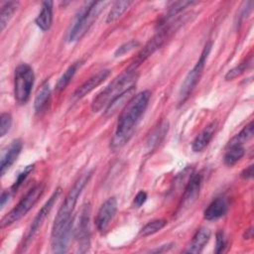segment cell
Wrapping results in <instances>:
<instances>
[{
    "mask_svg": "<svg viewBox=\"0 0 254 254\" xmlns=\"http://www.w3.org/2000/svg\"><path fill=\"white\" fill-rule=\"evenodd\" d=\"M151 92L146 89L135 94L124 106L110 140V148L112 150L121 149L132 138L135 128L149 104Z\"/></svg>",
    "mask_w": 254,
    "mask_h": 254,
    "instance_id": "1",
    "label": "cell"
},
{
    "mask_svg": "<svg viewBox=\"0 0 254 254\" xmlns=\"http://www.w3.org/2000/svg\"><path fill=\"white\" fill-rule=\"evenodd\" d=\"M92 174H93L92 170L86 171L83 174H81L80 177L75 181L71 189L68 190L55 217L54 224L52 227V232H58L64 229L72 228V222H73L72 214H73L75 204L83 189L91 179Z\"/></svg>",
    "mask_w": 254,
    "mask_h": 254,
    "instance_id": "2",
    "label": "cell"
},
{
    "mask_svg": "<svg viewBox=\"0 0 254 254\" xmlns=\"http://www.w3.org/2000/svg\"><path fill=\"white\" fill-rule=\"evenodd\" d=\"M138 77L139 74L137 70L126 68L122 73L117 75L100 93L97 94L91 103V110L93 112H98L103 107H106L115 97L134 87Z\"/></svg>",
    "mask_w": 254,
    "mask_h": 254,
    "instance_id": "3",
    "label": "cell"
},
{
    "mask_svg": "<svg viewBox=\"0 0 254 254\" xmlns=\"http://www.w3.org/2000/svg\"><path fill=\"white\" fill-rule=\"evenodd\" d=\"M108 4L109 1L85 2L78 11V14L76 15L75 20L68 32V42H77L83 38Z\"/></svg>",
    "mask_w": 254,
    "mask_h": 254,
    "instance_id": "4",
    "label": "cell"
},
{
    "mask_svg": "<svg viewBox=\"0 0 254 254\" xmlns=\"http://www.w3.org/2000/svg\"><path fill=\"white\" fill-rule=\"evenodd\" d=\"M44 190H45V184L39 183L35 185L21 198V200L16 204V206L13 207L1 219V227L4 228L8 225H11L14 222H17L18 220H20L23 216H25L32 209V207L37 203L39 198L42 196Z\"/></svg>",
    "mask_w": 254,
    "mask_h": 254,
    "instance_id": "5",
    "label": "cell"
},
{
    "mask_svg": "<svg viewBox=\"0 0 254 254\" xmlns=\"http://www.w3.org/2000/svg\"><path fill=\"white\" fill-rule=\"evenodd\" d=\"M211 46H212L211 42H207L205 44V46L199 56V59L197 60V62L193 65V67L186 75V77L181 85L180 91H179V103L180 104H184V102L189 98V96L191 94V92L195 88L196 84L198 83V81L201 77L206 60L210 53Z\"/></svg>",
    "mask_w": 254,
    "mask_h": 254,
    "instance_id": "6",
    "label": "cell"
},
{
    "mask_svg": "<svg viewBox=\"0 0 254 254\" xmlns=\"http://www.w3.org/2000/svg\"><path fill=\"white\" fill-rule=\"evenodd\" d=\"M35 82V73L28 64H20L14 72V96L19 104H26L30 99Z\"/></svg>",
    "mask_w": 254,
    "mask_h": 254,
    "instance_id": "7",
    "label": "cell"
},
{
    "mask_svg": "<svg viewBox=\"0 0 254 254\" xmlns=\"http://www.w3.org/2000/svg\"><path fill=\"white\" fill-rule=\"evenodd\" d=\"M90 213L91 207L89 203H85L80 211L77 225L75 228V238L78 243V252L84 253L88 250L90 245Z\"/></svg>",
    "mask_w": 254,
    "mask_h": 254,
    "instance_id": "8",
    "label": "cell"
},
{
    "mask_svg": "<svg viewBox=\"0 0 254 254\" xmlns=\"http://www.w3.org/2000/svg\"><path fill=\"white\" fill-rule=\"evenodd\" d=\"M61 193H62V189L61 188L56 189L55 191L49 197V199L45 202V204L38 211V213L34 217L32 223H31V225H30V227L28 229V233H27L26 238H25V245H28L30 243V241L33 239V237L35 236V234L38 232V230L42 226L43 222L45 221V219L47 218V216L51 212L54 204L56 203V201L60 197Z\"/></svg>",
    "mask_w": 254,
    "mask_h": 254,
    "instance_id": "9",
    "label": "cell"
},
{
    "mask_svg": "<svg viewBox=\"0 0 254 254\" xmlns=\"http://www.w3.org/2000/svg\"><path fill=\"white\" fill-rule=\"evenodd\" d=\"M201 181H202V177L200 174H191L184 190V192L179 204L178 211L180 213H183L194 203V201L196 200L199 194Z\"/></svg>",
    "mask_w": 254,
    "mask_h": 254,
    "instance_id": "10",
    "label": "cell"
},
{
    "mask_svg": "<svg viewBox=\"0 0 254 254\" xmlns=\"http://www.w3.org/2000/svg\"><path fill=\"white\" fill-rule=\"evenodd\" d=\"M118 202L115 196H111L107 198L99 207L96 217H95V225L99 232L103 233L107 229L109 223L113 219L117 211Z\"/></svg>",
    "mask_w": 254,
    "mask_h": 254,
    "instance_id": "11",
    "label": "cell"
},
{
    "mask_svg": "<svg viewBox=\"0 0 254 254\" xmlns=\"http://www.w3.org/2000/svg\"><path fill=\"white\" fill-rule=\"evenodd\" d=\"M169 121L166 119H162L157 123V125L154 126L145 141L144 149L147 153H152L160 146L169 131Z\"/></svg>",
    "mask_w": 254,
    "mask_h": 254,
    "instance_id": "12",
    "label": "cell"
},
{
    "mask_svg": "<svg viewBox=\"0 0 254 254\" xmlns=\"http://www.w3.org/2000/svg\"><path fill=\"white\" fill-rule=\"evenodd\" d=\"M23 148V142L21 139H14L9 146L2 152L0 161V174L4 176L5 173L11 168V166L18 159Z\"/></svg>",
    "mask_w": 254,
    "mask_h": 254,
    "instance_id": "13",
    "label": "cell"
},
{
    "mask_svg": "<svg viewBox=\"0 0 254 254\" xmlns=\"http://www.w3.org/2000/svg\"><path fill=\"white\" fill-rule=\"evenodd\" d=\"M110 74V69L103 68L93 75H91L88 79H86L81 85H79L73 92L74 98H82L89 92H91L95 87H97L99 84H101Z\"/></svg>",
    "mask_w": 254,
    "mask_h": 254,
    "instance_id": "14",
    "label": "cell"
},
{
    "mask_svg": "<svg viewBox=\"0 0 254 254\" xmlns=\"http://www.w3.org/2000/svg\"><path fill=\"white\" fill-rule=\"evenodd\" d=\"M211 232L207 227H200L196 230L191 240L184 250L185 253H200L209 241Z\"/></svg>",
    "mask_w": 254,
    "mask_h": 254,
    "instance_id": "15",
    "label": "cell"
},
{
    "mask_svg": "<svg viewBox=\"0 0 254 254\" xmlns=\"http://www.w3.org/2000/svg\"><path fill=\"white\" fill-rule=\"evenodd\" d=\"M228 210V201L223 196L215 197L204 209L203 217L206 220H215L226 214Z\"/></svg>",
    "mask_w": 254,
    "mask_h": 254,
    "instance_id": "16",
    "label": "cell"
},
{
    "mask_svg": "<svg viewBox=\"0 0 254 254\" xmlns=\"http://www.w3.org/2000/svg\"><path fill=\"white\" fill-rule=\"evenodd\" d=\"M135 86L124 91L117 97H115L106 107L104 110V117L109 118L113 116L118 110L123 109L124 106L130 101V99L135 95Z\"/></svg>",
    "mask_w": 254,
    "mask_h": 254,
    "instance_id": "17",
    "label": "cell"
},
{
    "mask_svg": "<svg viewBox=\"0 0 254 254\" xmlns=\"http://www.w3.org/2000/svg\"><path fill=\"white\" fill-rule=\"evenodd\" d=\"M216 129V122H211L207 126L204 127V129L196 135V137L193 139L191 143L192 151L194 152H200L202 151L211 141L213 134Z\"/></svg>",
    "mask_w": 254,
    "mask_h": 254,
    "instance_id": "18",
    "label": "cell"
},
{
    "mask_svg": "<svg viewBox=\"0 0 254 254\" xmlns=\"http://www.w3.org/2000/svg\"><path fill=\"white\" fill-rule=\"evenodd\" d=\"M53 5L52 1H44L42 9L35 20L36 25L44 32L48 31L53 24Z\"/></svg>",
    "mask_w": 254,
    "mask_h": 254,
    "instance_id": "19",
    "label": "cell"
},
{
    "mask_svg": "<svg viewBox=\"0 0 254 254\" xmlns=\"http://www.w3.org/2000/svg\"><path fill=\"white\" fill-rule=\"evenodd\" d=\"M51 98V86L48 80L44 81L40 88L37 90L35 100H34V107L36 112L40 113L44 111L50 101Z\"/></svg>",
    "mask_w": 254,
    "mask_h": 254,
    "instance_id": "20",
    "label": "cell"
},
{
    "mask_svg": "<svg viewBox=\"0 0 254 254\" xmlns=\"http://www.w3.org/2000/svg\"><path fill=\"white\" fill-rule=\"evenodd\" d=\"M244 154H245L244 145L227 143L226 150L223 157L224 164L228 167H232L244 156Z\"/></svg>",
    "mask_w": 254,
    "mask_h": 254,
    "instance_id": "21",
    "label": "cell"
},
{
    "mask_svg": "<svg viewBox=\"0 0 254 254\" xmlns=\"http://www.w3.org/2000/svg\"><path fill=\"white\" fill-rule=\"evenodd\" d=\"M19 6V3L16 1H8L5 2L1 6V11H0V27L1 31L5 29V27L8 25L9 21L13 17L14 13L17 11V8Z\"/></svg>",
    "mask_w": 254,
    "mask_h": 254,
    "instance_id": "22",
    "label": "cell"
},
{
    "mask_svg": "<svg viewBox=\"0 0 254 254\" xmlns=\"http://www.w3.org/2000/svg\"><path fill=\"white\" fill-rule=\"evenodd\" d=\"M133 4V1H116L113 3L109 13L106 17V23H112L120 18L123 13Z\"/></svg>",
    "mask_w": 254,
    "mask_h": 254,
    "instance_id": "23",
    "label": "cell"
},
{
    "mask_svg": "<svg viewBox=\"0 0 254 254\" xmlns=\"http://www.w3.org/2000/svg\"><path fill=\"white\" fill-rule=\"evenodd\" d=\"M80 65V62H76V63H73L72 64H70L66 69L65 71L60 76V78L58 79L57 83H56V89L58 91H61L63 89H64L68 83L70 82V80L72 79L73 75L75 74L78 66Z\"/></svg>",
    "mask_w": 254,
    "mask_h": 254,
    "instance_id": "24",
    "label": "cell"
},
{
    "mask_svg": "<svg viewBox=\"0 0 254 254\" xmlns=\"http://www.w3.org/2000/svg\"><path fill=\"white\" fill-rule=\"evenodd\" d=\"M252 64H253V56H249L247 59H245L243 62H241L240 64H238L236 66L232 67L225 73V75H224L225 80H232V79L238 77L245 70L250 68L252 66Z\"/></svg>",
    "mask_w": 254,
    "mask_h": 254,
    "instance_id": "25",
    "label": "cell"
},
{
    "mask_svg": "<svg viewBox=\"0 0 254 254\" xmlns=\"http://www.w3.org/2000/svg\"><path fill=\"white\" fill-rule=\"evenodd\" d=\"M254 134V126L253 122L250 121L246 126H244L239 133H237L234 137L230 139L228 143L231 144H239V145H244L248 140H250L253 137Z\"/></svg>",
    "mask_w": 254,
    "mask_h": 254,
    "instance_id": "26",
    "label": "cell"
},
{
    "mask_svg": "<svg viewBox=\"0 0 254 254\" xmlns=\"http://www.w3.org/2000/svg\"><path fill=\"white\" fill-rule=\"evenodd\" d=\"M167 225V220L166 219H154L152 221H149L146 225H144L140 231L141 236H149L152 235L161 229H163Z\"/></svg>",
    "mask_w": 254,
    "mask_h": 254,
    "instance_id": "27",
    "label": "cell"
},
{
    "mask_svg": "<svg viewBox=\"0 0 254 254\" xmlns=\"http://www.w3.org/2000/svg\"><path fill=\"white\" fill-rule=\"evenodd\" d=\"M34 167L35 165H29V166H26L17 176L14 184L12 185V187L10 188L11 191L14 193L15 191H17V190L22 186V184L24 183V181L27 179V177L32 173V171L34 170Z\"/></svg>",
    "mask_w": 254,
    "mask_h": 254,
    "instance_id": "28",
    "label": "cell"
},
{
    "mask_svg": "<svg viewBox=\"0 0 254 254\" xmlns=\"http://www.w3.org/2000/svg\"><path fill=\"white\" fill-rule=\"evenodd\" d=\"M12 115L9 112H3L0 116V136L3 137L8 133L12 126Z\"/></svg>",
    "mask_w": 254,
    "mask_h": 254,
    "instance_id": "29",
    "label": "cell"
},
{
    "mask_svg": "<svg viewBox=\"0 0 254 254\" xmlns=\"http://www.w3.org/2000/svg\"><path fill=\"white\" fill-rule=\"evenodd\" d=\"M139 45H140V43H139L137 40H130V41H128V42L122 44L121 46H119V47L116 49V51L114 52V56H115L116 58L121 57V56H123V55L129 53V52L132 51L133 49L139 47Z\"/></svg>",
    "mask_w": 254,
    "mask_h": 254,
    "instance_id": "30",
    "label": "cell"
},
{
    "mask_svg": "<svg viewBox=\"0 0 254 254\" xmlns=\"http://www.w3.org/2000/svg\"><path fill=\"white\" fill-rule=\"evenodd\" d=\"M227 246V239L225 236V233L222 230H219L216 232V238H215V249L214 252L216 254L224 252L225 248Z\"/></svg>",
    "mask_w": 254,
    "mask_h": 254,
    "instance_id": "31",
    "label": "cell"
},
{
    "mask_svg": "<svg viewBox=\"0 0 254 254\" xmlns=\"http://www.w3.org/2000/svg\"><path fill=\"white\" fill-rule=\"evenodd\" d=\"M147 200V193L144 190H140L134 197L133 200V204L135 207H140L141 205H143L145 203V201Z\"/></svg>",
    "mask_w": 254,
    "mask_h": 254,
    "instance_id": "32",
    "label": "cell"
},
{
    "mask_svg": "<svg viewBox=\"0 0 254 254\" xmlns=\"http://www.w3.org/2000/svg\"><path fill=\"white\" fill-rule=\"evenodd\" d=\"M13 194V192L11 191V190H3L1 193V197H0V204H1V208L4 207V205L6 204V202H8L9 198L11 197V195Z\"/></svg>",
    "mask_w": 254,
    "mask_h": 254,
    "instance_id": "33",
    "label": "cell"
},
{
    "mask_svg": "<svg viewBox=\"0 0 254 254\" xmlns=\"http://www.w3.org/2000/svg\"><path fill=\"white\" fill-rule=\"evenodd\" d=\"M253 177V165H249L241 172V178L244 180L252 179Z\"/></svg>",
    "mask_w": 254,
    "mask_h": 254,
    "instance_id": "34",
    "label": "cell"
},
{
    "mask_svg": "<svg viewBox=\"0 0 254 254\" xmlns=\"http://www.w3.org/2000/svg\"><path fill=\"white\" fill-rule=\"evenodd\" d=\"M174 246V243H168V244H164V245H161L160 247L158 248H155V249H152L150 250V252H155V253H162V252H167L169 251L172 247Z\"/></svg>",
    "mask_w": 254,
    "mask_h": 254,
    "instance_id": "35",
    "label": "cell"
},
{
    "mask_svg": "<svg viewBox=\"0 0 254 254\" xmlns=\"http://www.w3.org/2000/svg\"><path fill=\"white\" fill-rule=\"evenodd\" d=\"M244 239H251L253 237V227L250 226L249 228H247L243 234Z\"/></svg>",
    "mask_w": 254,
    "mask_h": 254,
    "instance_id": "36",
    "label": "cell"
}]
</instances>
